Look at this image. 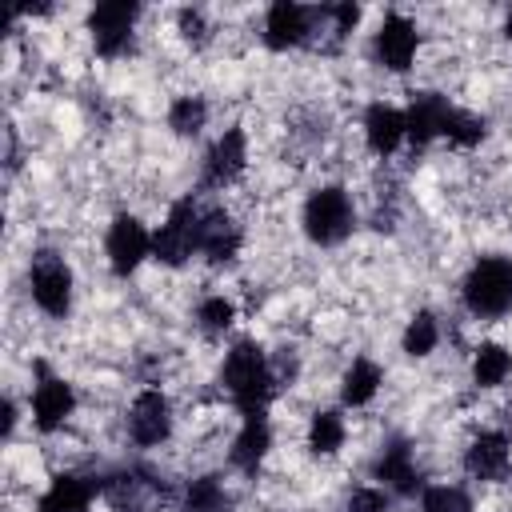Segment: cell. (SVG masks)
Here are the masks:
<instances>
[{
    "label": "cell",
    "instance_id": "7402d4cb",
    "mask_svg": "<svg viewBox=\"0 0 512 512\" xmlns=\"http://www.w3.org/2000/svg\"><path fill=\"white\" fill-rule=\"evenodd\" d=\"M204 120H208V108H204L200 96H180V100H172V108H168V124H172V132H180V136H196V132L204 128Z\"/></svg>",
    "mask_w": 512,
    "mask_h": 512
},
{
    "label": "cell",
    "instance_id": "ac0fdd59",
    "mask_svg": "<svg viewBox=\"0 0 512 512\" xmlns=\"http://www.w3.org/2000/svg\"><path fill=\"white\" fill-rule=\"evenodd\" d=\"M92 484L80 476H56L52 488L40 496V512H88Z\"/></svg>",
    "mask_w": 512,
    "mask_h": 512
},
{
    "label": "cell",
    "instance_id": "5b68a950",
    "mask_svg": "<svg viewBox=\"0 0 512 512\" xmlns=\"http://www.w3.org/2000/svg\"><path fill=\"white\" fill-rule=\"evenodd\" d=\"M32 300L48 316H64L72 308V272L56 252L32 256Z\"/></svg>",
    "mask_w": 512,
    "mask_h": 512
},
{
    "label": "cell",
    "instance_id": "f546056e",
    "mask_svg": "<svg viewBox=\"0 0 512 512\" xmlns=\"http://www.w3.org/2000/svg\"><path fill=\"white\" fill-rule=\"evenodd\" d=\"M180 32L188 36V40H204L208 32H204V16L196 12V8H184L180 12Z\"/></svg>",
    "mask_w": 512,
    "mask_h": 512
},
{
    "label": "cell",
    "instance_id": "4dcf8cb0",
    "mask_svg": "<svg viewBox=\"0 0 512 512\" xmlns=\"http://www.w3.org/2000/svg\"><path fill=\"white\" fill-rule=\"evenodd\" d=\"M508 36H512V12H508Z\"/></svg>",
    "mask_w": 512,
    "mask_h": 512
},
{
    "label": "cell",
    "instance_id": "9a60e30c",
    "mask_svg": "<svg viewBox=\"0 0 512 512\" xmlns=\"http://www.w3.org/2000/svg\"><path fill=\"white\" fill-rule=\"evenodd\" d=\"M364 136H368V148H372L376 156L396 152V144L408 136L404 112H396V108H388V104H372L368 116H364Z\"/></svg>",
    "mask_w": 512,
    "mask_h": 512
},
{
    "label": "cell",
    "instance_id": "6da1fadb",
    "mask_svg": "<svg viewBox=\"0 0 512 512\" xmlns=\"http://www.w3.org/2000/svg\"><path fill=\"white\" fill-rule=\"evenodd\" d=\"M224 384H228L236 408H240L244 416H256V412H264L276 376H272L264 352L244 340V344H236V348L228 352V360H224Z\"/></svg>",
    "mask_w": 512,
    "mask_h": 512
},
{
    "label": "cell",
    "instance_id": "ba28073f",
    "mask_svg": "<svg viewBox=\"0 0 512 512\" xmlns=\"http://www.w3.org/2000/svg\"><path fill=\"white\" fill-rule=\"evenodd\" d=\"M128 432H132V440L144 444V448L168 440V432H172V408H168V400H164L156 388H148V392H140V396L132 400Z\"/></svg>",
    "mask_w": 512,
    "mask_h": 512
},
{
    "label": "cell",
    "instance_id": "484cf974",
    "mask_svg": "<svg viewBox=\"0 0 512 512\" xmlns=\"http://www.w3.org/2000/svg\"><path fill=\"white\" fill-rule=\"evenodd\" d=\"M420 508H424V512H472V500H468V492H460V488L436 484V488L424 492Z\"/></svg>",
    "mask_w": 512,
    "mask_h": 512
},
{
    "label": "cell",
    "instance_id": "5bb4252c",
    "mask_svg": "<svg viewBox=\"0 0 512 512\" xmlns=\"http://www.w3.org/2000/svg\"><path fill=\"white\" fill-rule=\"evenodd\" d=\"M448 112H452V104H448L444 96H432V92L416 96V100L408 104V112H404V124H408L412 144L420 148V144H428L432 136H440V132H444Z\"/></svg>",
    "mask_w": 512,
    "mask_h": 512
},
{
    "label": "cell",
    "instance_id": "e0dca14e",
    "mask_svg": "<svg viewBox=\"0 0 512 512\" xmlns=\"http://www.w3.org/2000/svg\"><path fill=\"white\" fill-rule=\"evenodd\" d=\"M268 424H264V412H256V416H244V428H240V436L232 440V464L236 468H244V472H256V464L264 460V452H268Z\"/></svg>",
    "mask_w": 512,
    "mask_h": 512
},
{
    "label": "cell",
    "instance_id": "83f0119b",
    "mask_svg": "<svg viewBox=\"0 0 512 512\" xmlns=\"http://www.w3.org/2000/svg\"><path fill=\"white\" fill-rule=\"evenodd\" d=\"M232 304L224 300V296H208L204 304H200V324L208 328V332H224L228 324H232Z\"/></svg>",
    "mask_w": 512,
    "mask_h": 512
},
{
    "label": "cell",
    "instance_id": "8fae6325",
    "mask_svg": "<svg viewBox=\"0 0 512 512\" xmlns=\"http://www.w3.org/2000/svg\"><path fill=\"white\" fill-rule=\"evenodd\" d=\"M244 160H248L244 132H240V128H228V132L212 144V152H208V160H204V180L216 184V188H224V184H232V180L244 172Z\"/></svg>",
    "mask_w": 512,
    "mask_h": 512
},
{
    "label": "cell",
    "instance_id": "4316f807",
    "mask_svg": "<svg viewBox=\"0 0 512 512\" xmlns=\"http://www.w3.org/2000/svg\"><path fill=\"white\" fill-rule=\"evenodd\" d=\"M444 136L452 140V144H460V148H468V144H476L480 136H484V124L476 120V116H468V112H448V120H444Z\"/></svg>",
    "mask_w": 512,
    "mask_h": 512
},
{
    "label": "cell",
    "instance_id": "603a6c76",
    "mask_svg": "<svg viewBox=\"0 0 512 512\" xmlns=\"http://www.w3.org/2000/svg\"><path fill=\"white\" fill-rule=\"evenodd\" d=\"M308 444H312V452H336L340 444H344V420H340V412H316L312 416V428H308Z\"/></svg>",
    "mask_w": 512,
    "mask_h": 512
},
{
    "label": "cell",
    "instance_id": "52a82bcc",
    "mask_svg": "<svg viewBox=\"0 0 512 512\" xmlns=\"http://www.w3.org/2000/svg\"><path fill=\"white\" fill-rule=\"evenodd\" d=\"M152 252V240L136 216H116L108 228V264L116 276H128L140 268V260Z\"/></svg>",
    "mask_w": 512,
    "mask_h": 512
},
{
    "label": "cell",
    "instance_id": "44dd1931",
    "mask_svg": "<svg viewBox=\"0 0 512 512\" xmlns=\"http://www.w3.org/2000/svg\"><path fill=\"white\" fill-rule=\"evenodd\" d=\"M508 372H512V356H508L500 344H480V348H476L472 376H476L480 388H496V384H504Z\"/></svg>",
    "mask_w": 512,
    "mask_h": 512
},
{
    "label": "cell",
    "instance_id": "4fadbf2b",
    "mask_svg": "<svg viewBox=\"0 0 512 512\" xmlns=\"http://www.w3.org/2000/svg\"><path fill=\"white\" fill-rule=\"evenodd\" d=\"M464 468H468V476H476V480H504V476H508V440H504L500 432H480V436L468 444Z\"/></svg>",
    "mask_w": 512,
    "mask_h": 512
},
{
    "label": "cell",
    "instance_id": "30bf717a",
    "mask_svg": "<svg viewBox=\"0 0 512 512\" xmlns=\"http://www.w3.org/2000/svg\"><path fill=\"white\" fill-rule=\"evenodd\" d=\"M376 56H380L384 68L404 72L416 56V28L404 16H384V24L376 32Z\"/></svg>",
    "mask_w": 512,
    "mask_h": 512
},
{
    "label": "cell",
    "instance_id": "2e32d148",
    "mask_svg": "<svg viewBox=\"0 0 512 512\" xmlns=\"http://www.w3.org/2000/svg\"><path fill=\"white\" fill-rule=\"evenodd\" d=\"M236 248H240V228L232 224V216H224V212H204V216H200V252L220 264V260H232Z\"/></svg>",
    "mask_w": 512,
    "mask_h": 512
},
{
    "label": "cell",
    "instance_id": "cb8c5ba5",
    "mask_svg": "<svg viewBox=\"0 0 512 512\" xmlns=\"http://www.w3.org/2000/svg\"><path fill=\"white\" fill-rule=\"evenodd\" d=\"M440 340V328H436V316L432 312H416L412 324L404 328V352L408 356H428Z\"/></svg>",
    "mask_w": 512,
    "mask_h": 512
},
{
    "label": "cell",
    "instance_id": "f1b7e54d",
    "mask_svg": "<svg viewBox=\"0 0 512 512\" xmlns=\"http://www.w3.org/2000/svg\"><path fill=\"white\" fill-rule=\"evenodd\" d=\"M348 512H388V496L380 488H356L348 496Z\"/></svg>",
    "mask_w": 512,
    "mask_h": 512
},
{
    "label": "cell",
    "instance_id": "3957f363",
    "mask_svg": "<svg viewBox=\"0 0 512 512\" xmlns=\"http://www.w3.org/2000/svg\"><path fill=\"white\" fill-rule=\"evenodd\" d=\"M192 252H200V212L192 200H176L160 232L152 236V256L160 264H184Z\"/></svg>",
    "mask_w": 512,
    "mask_h": 512
},
{
    "label": "cell",
    "instance_id": "8992f818",
    "mask_svg": "<svg viewBox=\"0 0 512 512\" xmlns=\"http://www.w3.org/2000/svg\"><path fill=\"white\" fill-rule=\"evenodd\" d=\"M136 16H140V8H136V4H128V0L96 4V8H92V16H88L92 36H96V52H100V56H120V52H128Z\"/></svg>",
    "mask_w": 512,
    "mask_h": 512
},
{
    "label": "cell",
    "instance_id": "d6986e66",
    "mask_svg": "<svg viewBox=\"0 0 512 512\" xmlns=\"http://www.w3.org/2000/svg\"><path fill=\"white\" fill-rule=\"evenodd\" d=\"M376 476L388 480L396 492H416V488H420V476H416V468H412V452H408L404 444H392V448L376 460Z\"/></svg>",
    "mask_w": 512,
    "mask_h": 512
},
{
    "label": "cell",
    "instance_id": "d4e9b609",
    "mask_svg": "<svg viewBox=\"0 0 512 512\" xmlns=\"http://www.w3.org/2000/svg\"><path fill=\"white\" fill-rule=\"evenodd\" d=\"M184 512H228V500H224V488L216 484V476L192 480L188 500H184Z\"/></svg>",
    "mask_w": 512,
    "mask_h": 512
},
{
    "label": "cell",
    "instance_id": "ffe728a7",
    "mask_svg": "<svg viewBox=\"0 0 512 512\" xmlns=\"http://www.w3.org/2000/svg\"><path fill=\"white\" fill-rule=\"evenodd\" d=\"M376 388H380V368L372 360H352V368L344 372V388H340L344 404H352V408L368 404L376 396Z\"/></svg>",
    "mask_w": 512,
    "mask_h": 512
},
{
    "label": "cell",
    "instance_id": "277c9868",
    "mask_svg": "<svg viewBox=\"0 0 512 512\" xmlns=\"http://www.w3.org/2000/svg\"><path fill=\"white\" fill-rule=\"evenodd\" d=\"M304 232L316 244H340L352 232V204L340 188H320L304 204Z\"/></svg>",
    "mask_w": 512,
    "mask_h": 512
},
{
    "label": "cell",
    "instance_id": "7a4b0ae2",
    "mask_svg": "<svg viewBox=\"0 0 512 512\" xmlns=\"http://www.w3.org/2000/svg\"><path fill=\"white\" fill-rule=\"evenodd\" d=\"M464 304L472 316H504L512 308V264L500 256L480 260L464 280Z\"/></svg>",
    "mask_w": 512,
    "mask_h": 512
},
{
    "label": "cell",
    "instance_id": "9c48e42d",
    "mask_svg": "<svg viewBox=\"0 0 512 512\" xmlns=\"http://www.w3.org/2000/svg\"><path fill=\"white\" fill-rule=\"evenodd\" d=\"M308 32H312V12L308 8L288 4V0L268 8V20H264V44L268 48H292V44L308 40Z\"/></svg>",
    "mask_w": 512,
    "mask_h": 512
},
{
    "label": "cell",
    "instance_id": "7c38bea8",
    "mask_svg": "<svg viewBox=\"0 0 512 512\" xmlns=\"http://www.w3.org/2000/svg\"><path fill=\"white\" fill-rule=\"evenodd\" d=\"M72 404H76L72 388H68L60 376H44V380L36 384V392H32V416H36V428H40V432L60 428V424L72 416Z\"/></svg>",
    "mask_w": 512,
    "mask_h": 512
}]
</instances>
